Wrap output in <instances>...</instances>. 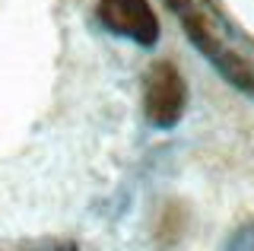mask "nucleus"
Returning <instances> with one entry per match:
<instances>
[{
    "instance_id": "obj_1",
    "label": "nucleus",
    "mask_w": 254,
    "mask_h": 251,
    "mask_svg": "<svg viewBox=\"0 0 254 251\" xmlns=\"http://www.w3.org/2000/svg\"><path fill=\"white\" fill-rule=\"evenodd\" d=\"M188 108V80L181 76V70L159 61L149 67L146 80H143V112L153 127H175L185 118Z\"/></svg>"
},
{
    "instance_id": "obj_2",
    "label": "nucleus",
    "mask_w": 254,
    "mask_h": 251,
    "mask_svg": "<svg viewBox=\"0 0 254 251\" xmlns=\"http://www.w3.org/2000/svg\"><path fill=\"white\" fill-rule=\"evenodd\" d=\"M95 13L105 29L121 38H130L143 48L159 42V19L149 0H99Z\"/></svg>"
}]
</instances>
